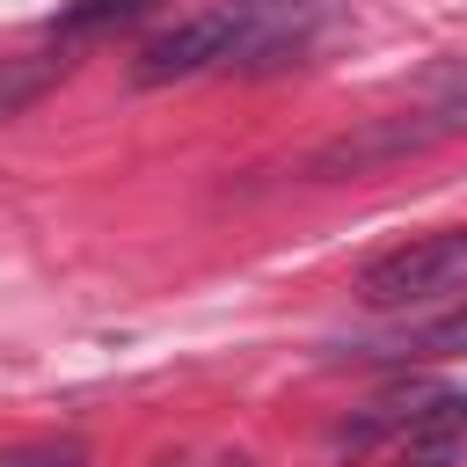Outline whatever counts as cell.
Wrapping results in <instances>:
<instances>
[{
  "mask_svg": "<svg viewBox=\"0 0 467 467\" xmlns=\"http://www.w3.org/2000/svg\"><path fill=\"white\" fill-rule=\"evenodd\" d=\"M314 15H321V0H219V7L161 29L131 73H139V88H168V80H190V73H212L234 58L277 66V51L299 44Z\"/></svg>",
  "mask_w": 467,
  "mask_h": 467,
  "instance_id": "1",
  "label": "cell"
},
{
  "mask_svg": "<svg viewBox=\"0 0 467 467\" xmlns=\"http://www.w3.org/2000/svg\"><path fill=\"white\" fill-rule=\"evenodd\" d=\"M139 7H146V0H66L51 29H58V36H88V29H102V22H131Z\"/></svg>",
  "mask_w": 467,
  "mask_h": 467,
  "instance_id": "5",
  "label": "cell"
},
{
  "mask_svg": "<svg viewBox=\"0 0 467 467\" xmlns=\"http://www.w3.org/2000/svg\"><path fill=\"white\" fill-rule=\"evenodd\" d=\"M0 467H88L80 438H36V445H7Z\"/></svg>",
  "mask_w": 467,
  "mask_h": 467,
  "instance_id": "6",
  "label": "cell"
},
{
  "mask_svg": "<svg viewBox=\"0 0 467 467\" xmlns=\"http://www.w3.org/2000/svg\"><path fill=\"white\" fill-rule=\"evenodd\" d=\"M460 131H467V80H452V88H445L438 102H423V109L372 117V124H358V131H343V139L314 146V153H306V175H321V182L379 175V168L416 161V153H431V146H445V139H460Z\"/></svg>",
  "mask_w": 467,
  "mask_h": 467,
  "instance_id": "2",
  "label": "cell"
},
{
  "mask_svg": "<svg viewBox=\"0 0 467 467\" xmlns=\"http://www.w3.org/2000/svg\"><path fill=\"white\" fill-rule=\"evenodd\" d=\"M467 285V226H445V234H416L401 248H387L379 263H365L358 277V299L365 306H423L438 292Z\"/></svg>",
  "mask_w": 467,
  "mask_h": 467,
  "instance_id": "3",
  "label": "cell"
},
{
  "mask_svg": "<svg viewBox=\"0 0 467 467\" xmlns=\"http://www.w3.org/2000/svg\"><path fill=\"white\" fill-rule=\"evenodd\" d=\"M219 467H255V460H248V452H226V460H219Z\"/></svg>",
  "mask_w": 467,
  "mask_h": 467,
  "instance_id": "9",
  "label": "cell"
},
{
  "mask_svg": "<svg viewBox=\"0 0 467 467\" xmlns=\"http://www.w3.org/2000/svg\"><path fill=\"white\" fill-rule=\"evenodd\" d=\"M58 66H66V58H36V66H7V73H0V117H15V109H22L29 95H44V80H51Z\"/></svg>",
  "mask_w": 467,
  "mask_h": 467,
  "instance_id": "7",
  "label": "cell"
},
{
  "mask_svg": "<svg viewBox=\"0 0 467 467\" xmlns=\"http://www.w3.org/2000/svg\"><path fill=\"white\" fill-rule=\"evenodd\" d=\"M153 467H190V452H153Z\"/></svg>",
  "mask_w": 467,
  "mask_h": 467,
  "instance_id": "8",
  "label": "cell"
},
{
  "mask_svg": "<svg viewBox=\"0 0 467 467\" xmlns=\"http://www.w3.org/2000/svg\"><path fill=\"white\" fill-rule=\"evenodd\" d=\"M467 350V299L460 306H445L438 321H423L416 336H401L394 343V358H460Z\"/></svg>",
  "mask_w": 467,
  "mask_h": 467,
  "instance_id": "4",
  "label": "cell"
}]
</instances>
